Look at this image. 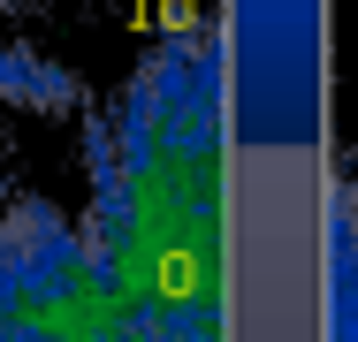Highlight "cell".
I'll use <instances>...</instances> for the list:
<instances>
[{
	"instance_id": "6da1fadb",
	"label": "cell",
	"mask_w": 358,
	"mask_h": 342,
	"mask_svg": "<svg viewBox=\"0 0 358 342\" xmlns=\"http://www.w3.org/2000/svg\"><path fill=\"white\" fill-rule=\"evenodd\" d=\"M84 236L138 342H229V54L214 23L152 38L99 114Z\"/></svg>"
},
{
	"instance_id": "7a4b0ae2",
	"label": "cell",
	"mask_w": 358,
	"mask_h": 342,
	"mask_svg": "<svg viewBox=\"0 0 358 342\" xmlns=\"http://www.w3.org/2000/svg\"><path fill=\"white\" fill-rule=\"evenodd\" d=\"M0 342H138L84 221L38 198L0 205Z\"/></svg>"
},
{
	"instance_id": "3957f363",
	"label": "cell",
	"mask_w": 358,
	"mask_h": 342,
	"mask_svg": "<svg viewBox=\"0 0 358 342\" xmlns=\"http://www.w3.org/2000/svg\"><path fill=\"white\" fill-rule=\"evenodd\" d=\"M54 99H69V76L62 68L23 54V46H0V114L8 107H54Z\"/></svg>"
}]
</instances>
